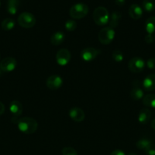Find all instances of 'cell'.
<instances>
[{"label": "cell", "instance_id": "cell-1", "mask_svg": "<svg viewBox=\"0 0 155 155\" xmlns=\"http://www.w3.org/2000/svg\"><path fill=\"white\" fill-rule=\"evenodd\" d=\"M16 124L18 130L24 134H33L38 128V124L36 120L27 117L20 119L18 118Z\"/></svg>", "mask_w": 155, "mask_h": 155}, {"label": "cell", "instance_id": "cell-2", "mask_svg": "<svg viewBox=\"0 0 155 155\" xmlns=\"http://www.w3.org/2000/svg\"><path fill=\"white\" fill-rule=\"evenodd\" d=\"M93 18L96 24L98 26H104L109 21V15L107 9L103 6L96 8L93 13Z\"/></svg>", "mask_w": 155, "mask_h": 155}, {"label": "cell", "instance_id": "cell-3", "mask_svg": "<svg viewBox=\"0 0 155 155\" xmlns=\"http://www.w3.org/2000/svg\"><path fill=\"white\" fill-rule=\"evenodd\" d=\"M89 8L84 3H77L71 7L69 15L73 19H81L87 16Z\"/></svg>", "mask_w": 155, "mask_h": 155}, {"label": "cell", "instance_id": "cell-4", "mask_svg": "<svg viewBox=\"0 0 155 155\" xmlns=\"http://www.w3.org/2000/svg\"><path fill=\"white\" fill-rule=\"evenodd\" d=\"M18 23L23 28H31L36 24V18L30 12H23L18 16Z\"/></svg>", "mask_w": 155, "mask_h": 155}, {"label": "cell", "instance_id": "cell-5", "mask_svg": "<svg viewBox=\"0 0 155 155\" xmlns=\"http://www.w3.org/2000/svg\"><path fill=\"white\" fill-rule=\"evenodd\" d=\"M115 32L113 28L110 27H106L102 29L98 33V39L100 43L103 45H109L115 38Z\"/></svg>", "mask_w": 155, "mask_h": 155}, {"label": "cell", "instance_id": "cell-6", "mask_svg": "<svg viewBox=\"0 0 155 155\" xmlns=\"http://www.w3.org/2000/svg\"><path fill=\"white\" fill-rule=\"evenodd\" d=\"M128 67H129V69L130 70V71H132V73L138 74V73L141 72L144 69V68H145V62H144V61L141 58H132V59L129 60Z\"/></svg>", "mask_w": 155, "mask_h": 155}, {"label": "cell", "instance_id": "cell-7", "mask_svg": "<svg viewBox=\"0 0 155 155\" xmlns=\"http://www.w3.org/2000/svg\"><path fill=\"white\" fill-rule=\"evenodd\" d=\"M71 54L70 51L66 48H62L57 51L56 55V62L60 66H65L69 63L71 60Z\"/></svg>", "mask_w": 155, "mask_h": 155}, {"label": "cell", "instance_id": "cell-8", "mask_svg": "<svg viewBox=\"0 0 155 155\" xmlns=\"http://www.w3.org/2000/svg\"><path fill=\"white\" fill-rule=\"evenodd\" d=\"M100 53V50L93 48V47H88L82 50L81 52V57L82 60L84 61H92L99 55Z\"/></svg>", "mask_w": 155, "mask_h": 155}, {"label": "cell", "instance_id": "cell-9", "mask_svg": "<svg viewBox=\"0 0 155 155\" xmlns=\"http://www.w3.org/2000/svg\"><path fill=\"white\" fill-rule=\"evenodd\" d=\"M16 67L17 61L12 57L5 58L0 62V69L2 71V72H12L16 68Z\"/></svg>", "mask_w": 155, "mask_h": 155}, {"label": "cell", "instance_id": "cell-10", "mask_svg": "<svg viewBox=\"0 0 155 155\" xmlns=\"http://www.w3.org/2000/svg\"><path fill=\"white\" fill-rule=\"evenodd\" d=\"M63 84V80L62 77L58 75H52L47 78L46 85L47 88L50 90H56L59 89Z\"/></svg>", "mask_w": 155, "mask_h": 155}, {"label": "cell", "instance_id": "cell-11", "mask_svg": "<svg viewBox=\"0 0 155 155\" xmlns=\"http://www.w3.org/2000/svg\"><path fill=\"white\" fill-rule=\"evenodd\" d=\"M132 89L131 91V98L135 101H138L144 97V92L140 87V82L138 80H134L132 82Z\"/></svg>", "mask_w": 155, "mask_h": 155}, {"label": "cell", "instance_id": "cell-12", "mask_svg": "<svg viewBox=\"0 0 155 155\" xmlns=\"http://www.w3.org/2000/svg\"><path fill=\"white\" fill-rule=\"evenodd\" d=\"M68 114H69L70 118L74 122H82L85 118V114L84 110L78 107H74L70 109Z\"/></svg>", "mask_w": 155, "mask_h": 155}, {"label": "cell", "instance_id": "cell-13", "mask_svg": "<svg viewBox=\"0 0 155 155\" xmlns=\"http://www.w3.org/2000/svg\"><path fill=\"white\" fill-rule=\"evenodd\" d=\"M143 88L145 91L155 90V74H151L147 75L143 80Z\"/></svg>", "mask_w": 155, "mask_h": 155}, {"label": "cell", "instance_id": "cell-14", "mask_svg": "<svg viewBox=\"0 0 155 155\" xmlns=\"http://www.w3.org/2000/svg\"><path fill=\"white\" fill-rule=\"evenodd\" d=\"M129 16L133 20H138L143 15V9L137 4H132L129 8Z\"/></svg>", "mask_w": 155, "mask_h": 155}, {"label": "cell", "instance_id": "cell-15", "mask_svg": "<svg viewBox=\"0 0 155 155\" xmlns=\"http://www.w3.org/2000/svg\"><path fill=\"white\" fill-rule=\"evenodd\" d=\"M9 110L14 116L18 117L23 112V105L19 101H12L9 106Z\"/></svg>", "mask_w": 155, "mask_h": 155}, {"label": "cell", "instance_id": "cell-16", "mask_svg": "<svg viewBox=\"0 0 155 155\" xmlns=\"http://www.w3.org/2000/svg\"><path fill=\"white\" fill-rule=\"evenodd\" d=\"M151 117V111L148 108H143L140 110L138 120L141 124H147Z\"/></svg>", "mask_w": 155, "mask_h": 155}, {"label": "cell", "instance_id": "cell-17", "mask_svg": "<svg viewBox=\"0 0 155 155\" xmlns=\"http://www.w3.org/2000/svg\"><path fill=\"white\" fill-rule=\"evenodd\" d=\"M65 36L62 31H58L53 33L50 38V42L53 45H59L64 42Z\"/></svg>", "mask_w": 155, "mask_h": 155}, {"label": "cell", "instance_id": "cell-18", "mask_svg": "<svg viewBox=\"0 0 155 155\" xmlns=\"http://www.w3.org/2000/svg\"><path fill=\"white\" fill-rule=\"evenodd\" d=\"M122 18V14L120 12H113L112 14H111V16L109 17V27H112V28H115L117 26L119 25V21L121 20Z\"/></svg>", "mask_w": 155, "mask_h": 155}, {"label": "cell", "instance_id": "cell-19", "mask_svg": "<svg viewBox=\"0 0 155 155\" xmlns=\"http://www.w3.org/2000/svg\"><path fill=\"white\" fill-rule=\"evenodd\" d=\"M146 32L147 34H153L155 33V17H150L147 18L144 24Z\"/></svg>", "mask_w": 155, "mask_h": 155}, {"label": "cell", "instance_id": "cell-20", "mask_svg": "<svg viewBox=\"0 0 155 155\" xmlns=\"http://www.w3.org/2000/svg\"><path fill=\"white\" fill-rule=\"evenodd\" d=\"M19 0H9L7 3V11L10 15H15L18 12Z\"/></svg>", "mask_w": 155, "mask_h": 155}, {"label": "cell", "instance_id": "cell-21", "mask_svg": "<svg viewBox=\"0 0 155 155\" xmlns=\"http://www.w3.org/2000/svg\"><path fill=\"white\" fill-rule=\"evenodd\" d=\"M143 104L147 107L155 108V94H148L143 97Z\"/></svg>", "mask_w": 155, "mask_h": 155}, {"label": "cell", "instance_id": "cell-22", "mask_svg": "<svg viewBox=\"0 0 155 155\" xmlns=\"http://www.w3.org/2000/svg\"><path fill=\"white\" fill-rule=\"evenodd\" d=\"M15 22L12 18H5V20H3L1 24L2 28L4 30H5V31L12 30L15 27Z\"/></svg>", "mask_w": 155, "mask_h": 155}, {"label": "cell", "instance_id": "cell-23", "mask_svg": "<svg viewBox=\"0 0 155 155\" xmlns=\"http://www.w3.org/2000/svg\"><path fill=\"white\" fill-rule=\"evenodd\" d=\"M142 8L145 12H152L155 9V2L153 0H144L142 2Z\"/></svg>", "mask_w": 155, "mask_h": 155}, {"label": "cell", "instance_id": "cell-24", "mask_svg": "<svg viewBox=\"0 0 155 155\" xmlns=\"http://www.w3.org/2000/svg\"><path fill=\"white\" fill-rule=\"evenodd\" d=\"M153 142L150 140V139H141L136 142V147L140 150H145L147 147Z\"/></svg>", "mask_w": 155, "mask_h": 155}, {"label": "cell", "instance_id": "cell-25", "mask_svg": "<svg viewBox=\"0 0 155 155\" xmlns=\"http://www.w3.org/2000/svg\"><path fill=\"white\" fill-rule=\"evenodd\" d=\"M112 58L115 62H122L124 60V54L119 49H115L112 51Z\"/></svg>", "mask_w": 155, "mask_h": 155}, {"label": "cell", "instance_id": "cell-26", "mask_svg": "<svg viewBox=\"0 0 155 155\" xmlns=\"http://www.w3.org/2000/svg\"><path fill=\"white\" fill-rule=\"evenodd\" d=\"M65 27L67 31H74L76 28H77V23L74 21V20H68L65 24Z\"/></svg>", "mask_w": 155, "mask_h": 155}, {"label": "cell", "instance_id": "cell-27", "mask_svg": "<svg viewBox=\"0 0 155 155\" xmlns=\"http://www.w3.org/2000/svg\"><path fill=\"white\" fill-rule=\"evenodd\" d=\"M62 155H78V152L71 147H65L62 150Z\"/></svg>", "mask_w": 155, "mask_h": 155}, {"label": "cell", "instance_id": "cell-28", "mask_svg": "<svg viewBox=\"0 0 155 155\" xmlns=\"http://www.w3.org/2000/svg\"><path fill=\"white\" fill-rule=\"evenodd\" d=\"M144 152L147 155H155V145L152 143L151 145H149L145 150Z\"/></svg>", "mask_w": 155, "mask_h": 155}, {"label": "cell", "instance_id": "cell-29", "mask_svg": "<svg viewBox=\"0 0 155 155\" xmlns=\"http://www.w3.org/2000/svg\"><path fill=\"white\" fill-rule=\"evenodd\" d=\"M146 65L150 70H155V58H149L146 62Z\"/></svg>", "mask_w": 155, "mask_h": 155}, {"label": "cell", "instance_id": "cell-30", "mask_svg": "<svg viewBox=\"0 0 155 155\" xmlns=\"http://www.w3.org/2000/svg\"><path fill=\"white\" fill-rule=\"evenodd\" d=\"M144 40H145V42L147 43H152L153 42V40H154V37H153L152 34H147L144 37Z\"/></svg>", "mask_w": 155, "mask_h": 155}, {"label": "cell", "instance_id": "cell-31", "mask_svg": "<svg viewBox=\"0 0 155 155\" xmlns=\"http://www.w3.org/2000/svg\"><path fill=\"white\" fill-rule=\"evenodd\" d=\"M110 155H126V154H125L124 151H122V150L116 149L115 150V151H112Z\"/></svg>", "mask_w": 155, "mask_h": 155}, {"label": "cell", "instance_id": "cell-32", "mask_svg": "<svg viewBox=\"0 0 155 155\" xmlns=\"http://www.w3.org/2000/svg\"><path fill=\"white\" fill-rule=\"evenodd\" d=\"M115 3L118 6H122L126 3V0H115Z\"/></svg>", "mask_w": 155, "mask_h": 155}, {"label": "cell", "instance_id": "cell-33", "mask_svg": "<svg viewBox=\"0 0 155 155\" xmlns=\"http://www.w3.org/2000/svg\"><path fill=\"white\" fill-rule=\"evenodd\" d=\"M5 110V105L3 104V103H2L0 101V115H2L4 114Z\"/></svg>", "mask_w": 155, "mask_h": 155}, {"label": "cell", "instance_id": "cell-34", "mask_svg": "<svg viewBox=\"0 0 155 155\" xmlns=\"http://www.w3.org/2000/svg\"><path fill=\"white\" fill-rule=\"evenodd\" d=\"M151 127L153 130H155V119H153V120L151 121Z\"/></svg>", "mask_w": 155, "mask_h": 155}, {"label": "cell", "instance_id": "cell-35", "mask_svg": "<svg viewBox=\"0 0 155 155\" xmlns=\"http://www.w3.org/2000/svg\"><path fill=\"white\" fill-rule=\"evenodd\" d=\"M128 155H138V154H136L135 153H129Z\"/></svg>", "mask_w": 155, "mask_h": 155}, {"label": "cell", "instance_id": "cell-36", "mask_svg": "<svg viewBox=\"0 0 155 155\" xmlns=\"http://www.w3.org/2000/svg\"><path fill=\"white\" fill-rule=\"evenodd\" d=\"M154 39H155V36H154Z\"/></svg>", "mask_w": 155, "mask_h": 155}]
</instances>
